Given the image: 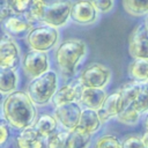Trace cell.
Here are the masks:
<instances>
[{
  "mask_svg": "<svg viewBox=\"0 0 148 148\" xmlns=\"http://www.w3.org/2000/svg\"><path fill=\"white\" fill-rule=\"evenodd\" d=\"M38 106L32 102L25 90H16L1 101V118L14 131L32 127L38 117Z\"/></svg>",
  "mask_w": 148,
  "mask_h": 148,
  "instance_id": "cell-1",
  "label": "cell"
},
{
  "mask_svg": "<svg viewBox=\"0 0 148 148\" xmlns=\"http://www.w3.org/2000/svg\"><path fill=\"white\" fill-rule=\"evenodd\" d=\"M88 45L80 38H67L58 44L53 50V61L60 77L73 79L79 67L88 56Z\"/></svg>",
  "mask_w": 148,
  "mask_h": 148,
  "instance_id": "cell-2",
  "label": "cell"
},
{
  "mask_svg": "<svg viewBox=\"0 0 148 148\" xmlns=\"http://www.w3.org/2000/svg\"><path fill=\"white\" fill-rule=\"evenodd\" d=\"M59 87L60 75L58 71L52 68L45 74L29 80L25 91L37 106H47L52 104Z\"/></svg>",
  "mask_w": 148,
  "mask_h": 148,
  "instance_id": "cell-3",
  "label": "cell"
},
{
  "mask_svg": "<svg viewBox=\"0 0 148 148\" xmlns=\"http://www.w3.org/2000/svg\"><path fill=\"white\" fill-rule=\"evenodd\" d=\"M24 42L29 50L49 53L60 43V30L44 23L35 24L24 37Z\"/></svg>",
  "mask_w": 148,
  "mask_h": 148,
  "instance_id": "cell-4",
  "label": "cell"
},
{
  "mask_svg": "<svg viewBox=\"0 0 148 148\" xmlns=\"http://www.w3.org/2000/svg\"><path fill=\"white\" fill-rule=\"evenodd\" d=\"M77 80L82 87L106 89L112 80V71L102 62H89L80 71Z\"/></svg>",
  "mask_w": 148,
  "mask_h": 148,
  "instance_id": "cell-5",
  "label": "cell"
},
{
  "mask_svg": "<svg viewBox=\"0 0 148 148\" xmlns=\"http://www.w3.org/2000/svg\"><path fill=\"white\" fill-rule=\"evenodd\" d=\"M20 68L29 80L40 76L52 69L50 54L47 52L28 50L22 57Z\"/></svg>",
  "mask_w": 148,
  "mask_h": 148,
  "instance_id": "cell-6",
  "label": "cell"
},
{
  "mask_svg": "<svg viewBox=\"0 0 148 148\" xmlns=\"http://www.w3.org/2000/svg\"><path fill=\"white\" fill-rule=\"evenodd\" d=\"M22 57L17 39L2 32L0 35V69H20Z\"/></svg>",
  "mask_w": 148,
  "mask_h": 148,
  "instance_id": "cell-7",
  "label": "cell"
},
{
  "mask_svg": "<svg viewBox=\"0 0 148 148\" xmlns=\"http://www.w3.org/2000/svg\"><path fill=\"white\" fill-rule=\"evenodd\" d=\"M91 139L90 135L60 128L46 139V148H89Z\"/></svg>",
  "mask_w": 148,
  "mask_h": 148,
  "instance_id": "cell-8",
  "label": "cell"
},
{
  "mask_svg": "<svg viewBox=\"0 0 148 148\" xmlns=\"http://www.w3.org/2000/svg\"><path fill=\"white\" fill-rule=\"evenodd\" d=\"M72 7L73 0H51L47 3L42 23L51 25L59 30L61 28H65L71 21Z\"/></svg>",
  "mask_w": 148,
  "mask_h": 148,
  "instance_id": "cell-9",
  "label": "cell"
},
{
  "mask_svg": "<svg viewBox=\"0 0 148 148\" xmlns=\"http://www.w3.org/2000/svg\"><path fill=\"white\" fill-rule=\"evenodd\" d=\"M128 53L132 59H148V25L140 22L128 37Z\"/></svg>",
  "mask_w": 148,
  "mask_h": 148,
  "instance_id": "cell-10",
  "label": "cell"
},
{
  "mask_svg": "<svg viewBox=\"0 0 148 148\" xmlns=\"http://www.w3.org/2000/svg\"><path fill=\"white\" fill-rule=\"evenodd\" d=\"M83 108L79 102H72L56 106L53 109V116L58 120L60 128L67 131H75L77 127Z\"/></svg>",
  "mask_w": 148,
  "mask_h": 148,
  "instance_id": "cell-11",
  "label": "cell"
},
{
  "mask_svg": "<svg viewBox=\"0 0 148 148\" xmlns=\"http://www.w3.org/2000/svg\"><path fill=\"white\" fill-rule=\"evenodd\" d=\"M99 12L91 0H73L71 21L79 25H92L99 20Z\"/></svg>",
  "mask_w": 148,
  "mask_h": 148,
  "instance_id": "cell-12",
  "label": "cell"
},
{
  "mask_svg": "<svg viewBox=\"0 0 148 148\" xmlns=\"http://www.w3.org/2000/svg\"><path fill=\"white\" fill-rule=\"evenodd\" d=\"M126 104L123 99V96L119 90H116L113 92H110L104 101L102 108L98 110V114L101 117V120L103 124L109 123L112 119H116L117 116L126 109Z\"/></svg>",
  "mask_w": 148,
  "mask_h": 148,
  "instance_id": "cell-13",
  "label": "cell"
},
{
  "mask_svg": "<svg viewBox=\"0 0 148 148\" xmlns=\"http://www.w3.org/2000/svg\"><path fill=\"white\" fill-rule=\"evenodd\" d=\"M34 25L35 24H32L27 18H24V16L13 14L1 23V29L2 32L17 39L25 37Z\"/></svg>",
  "mask_w": 148,
  "mask_h": 148,
  "instance_id": "cell-14",
  "label": "cell"
},
{
  "mask_svg": "<svg viewBox=\"0 0 148 148\" xmlns=\"http://www.w3.org/2000/svg\"><path fill=\"white\" fill-rule=\"evenodd\" d=\"M81 88H82V86L77 79L71 80V81L61 84L53 97V101H52L53 108L62 105V104L72 103V102H79Z\"/></svg>",
  "mask_w": 148,
  "mask_h": 148,
  "instance_id": "cell-15",
  "label": "cell"
},
{
  "mask_svg": "<svg viewBox=\"0 0 148 148\" xmlns=\"http://www.w3.org/2000/svg\"><path fill=\"white\" fill-rule=\"evenodd\" d=\"M102 126H103V123L101 120L98 111L83 108L79 124H77V127L75 128V131L81 133V134L92 136L94 134H96L101 130Z\"/></svg>",
  "mask_w": 148,
  "mask_h": 148,
  "instance_id": "cell-16",
  "label": "cell"
},
{
  "mask_svg": "<svg viewBox=\"0 0 148 148\" xmlns=\"http://www.w3.org/2000/svg\"><path fill=\"white\" fill-rule=\"evenodd\" d=\"M108 95L109 92L106 91V89L82 87L80 91V96H79V103L82 108L92 109V110L98 111L102 108Z\"/></svg>",
  "mask_w": 148,
  "mask_h": 148,
  "instance_id": "cell-17",
  "label": "cell"
},
{
  "mask_svg": "<svg viewBox=\"0 0 148 148\" xmlns=\"http://www.w3.org/2000/svg\"><path fill=\"white\" fill-rule=\"evenodd\" d=\"M14 145L15 148H46V139L32 126L20 131L14 139Z\"/></svg>",
  "mask_w": 148,
  "mask_h": 148,
  "instance_id": "cell-18",
  "label": "cell"
},
{
  "mask_svg": "<svg viewBox=\"0 0 148 148\" xmlns=\"http://www.w3.org/2000/svg\"><path fill=\"white\" fill-rule=\"evenodd\" d=\"M20 82L18 69H0V96L5 97L18 90Z\"/></svg>",
  "mask_w": 148,
  "mask_h": 148,
  "instance_id": "cell-19",
  "label": "cell"
},
{
  "mask_svg": "<svg viewBox=\"0 0 148 148\" xmlns=\"http://www.w3.org/2000/svg\"><path fill=\"white\" fill-rule=\"evenodd\" d=\"M59 124L53 113H42L37 117L34 128L45 139L51 136L53 133H56L59 130Z\"/></svg>",
  "mask_w": 148,
  "mask_h": 148,
  "instance_id": "cell-20",
  "label": "cell"
},
{
  "mask_svg": "<svg viewBox=\"0 0 148 148\" xmlns=\"http://www.w3.org/2000/svg\"><path fill=\"white\" fill-rule=\"evenodd\" d=\"M128 77L139 83H148V59H133L127 67Z\"/></svg>",
  "mask_w": 148,
  "mask_h": 148,
  "instance_id": "cell-21",
  "label": "cell"
},
{
  "mask_svg": "<svg viewBox=\"0 0 148 148\" xmlns=\"http://www.w3.org/2000/svg\"><path fill=\"white\" fill-rule=\"evenodd\" d=\"M47 3H49V1H46V0H32L28 10L23 15L24 18H27L32 24L42 23L44 15H45V12H46Z\"/></svg>",
  "mask_w": 148,
  "mask_h": 148,
  "instance_id": "cell-22",
  "label": "cell"
},
{
  "mask_svg": "<svg viewBox=\"0 0 148 148\" xmlns=\"http://www.w3.org/2000/svg\"><path fill=\"white\" fill-rule=\"evenodd\" d=\"M124 10L133 17L148 15V0H121Z\"/></svg>",
  "mask_w": 148,
  "mask_h": 148,
  "instance_id": "cell-23",
  "label": "cell"
},
{
  "mask_svg": "<svg viewBox=\"0 0 148 148\" xmlns=\"http://www.w3.org/2000/svg\"><path fill=\"white\" fill-rule=\"evenodd\" d=\"M143 83H139V82H135V81H127V82H124L123 86L118 89L123 96V99L126 104V106H130L132 105V103L135 101L140 89H141V86Z\"/></svg>",
  "mask_w": 148,
  "mask_h": 148,
  "instance_id": "cell-24",
  "label": "cell"
},
{
  "mask_svg": "<svg viewBox=\"0 0 148 148\" xmlns=\"http://www.w3.org/2000/svg\"><path fill=\"white\" fill-rule=\"evenodd\" d=\"M142 113L139 112L135 108H133L132 105L127 106L124 111H121L117 118L114 119L116 121H118L119 124L123 125H127V126H134L136 124H139V121L142 119Z\"/></svg>",
  "mask_w": 148,
  "mask_h": 148,
  "instance_id": "cell-25",
  "label": "cell"
},
{
  "mask_svg": "<svg viewBox=\"0 0 148 148\" xmlns=\"http://www.w3.org/2000/svg\"><path fill=\"white\" fill-rule=\"evenodd\" d=\"M94 148H121V140L114 134L106 133L95 140Z\"/></svg>",
  "mask_w": 148,
  "mask_h": 148,
  "instance_id": "cell-26",
  "label": "cell"
},
{
  "mask_svg": "<svg viewBox=\"0 0 148 148\" xmlns=\"http://www.w3.org/2000/svg\"><path fill=\"white\" fill-rule=\"evenodd\" d=\"M132 106L135 108L142 114L148 112V83H145L141 86V89L135 101L132 103Z\"/></svg>",
  "mask_w": 148,
  "mask_h": 148,
  "instance_id": "cell-27",
  "label": "cell"
},
{
  "mask_svg": "<svg viewBox=\"0 0 148 148\" xmlns=\"http://www.w3.org/2000/svg\"><path fill=\"white\" fill-rule=\"evenodd\" d=\"M13 138V128L8 123L0 118V148H5Z\"/></svg>",
  "mask_w": 148,
  "mask_h": 148,
  "instance_id": "cell-28",
  "label": "cell"
},
{
  "mask_svg": "<svg viewBox=\"0 0 148 148\" xmlns=\"http://www.w3.org/2000/svg\"><path fill=\"white\" fill-rule=\"evenodd\" d=\"M121 148H146L141 135L127 134L121 139Z\"/></svg>",
  "mask_w": 148,
  "mask_h": 148,
  "instance_id": "cell-29",
  "label": "cell"
},
{
  "mask_svg": "<svg viewBox=\"0 0 148 148\" xmlns=\"http://www.w3.org/2000/svg\"><path fill=\"white\" fill-rule=\"evenodd\" d=\"M13 14L23 16L31 5L32 0H8Z\"/></svg>",
  "mask_w": 148,
  "mask_h": 148,
  "instance_id": "cell-30",
  "label": "cell"
},
{
  "mask_svg": "<svg viewBox=\"0 0 148 148\" xmlns=\"http://www.w3.org/2000/svg\"><path fill=\"white\" fill-rule=\"evenodd\" d=\"M101 14H108L112 12L116 0H91Z\"/></svg>",
  "mask_w": 148,
  "mask_h": 148,
  "instance_id": "cell-31",
  "label": "cell"
},
{
  "mask_svg": "<svg viewBox=\"0 0 148 148\" xmlns=\"http://www.w3.org/2000/svg\"><path fill=\"white\" fill-rule=\"evenodd\" d=\"M10 15H13V12L8 0H0V24Z\"/></svg>",
  "mask_w": 148,
  "mask_h": 148,
  "instance_id": "cell-32",
  "label": "cell"
},
{
  "mask_svg": "<svg viewBox=\"0 0 148 148\" xmlns=\"http://www.w3.org/2000/svg\"><path fill=\"white\" fill-rule=\"evenodd\" d=\"M141 121H142V127L145 128V131H148V112L142 116Z\"/></svg>",
  "mask_w": 148,
  "mask_h": 148,
  "instance_id": "cell-33",
  "label": "cell"
},
{
  "mask_svg": "<svg viewBox=\"0 0 148 148\" xmlns=\"http://www.w3.org/2000/svg\"><path fill=\"white\" fill-rule=\"evenodd\" d=\"M142 138V141H143V145L146 148H148V131H145V133L141 135Z\"/></svg>",
  "mask_w": 148,
  "mask_h": 148,
  "instance_id": "cell-34",
  "label": "cell"
},
{
  "mask_svg": "<svg viewBox=\"0 0 148 148\" xmlns=\"http://www.w3.org/2000/svg\"><path fill=\"white\" fill-rule=\"evenodd\" d=\"M1 101H2V97L0 96V118H1Z\"/></svg>",
  "mask_w": 148,
  "mask_h": 148,
  "instance_id": "cell-35",
  "label": "cell"
},
{
  "mask_svg": "<svg viewBox=\"0 0 148 148\" xmlns=\"http://www.w3.org/2000/svg\"><path fill=\"white\" fill-rule=\"evenodd\" d=\"M145 22H146V24L148 25V15H147V16H146V18H145Z\"/></svg>",
  "mask_w": 148,
  "mask_h": 148,
  "instance_id": "cell-36",
  "label": "cell"
},
{
  "mask_svg": "<svg viewBox=\"0 0 148 148\" xmlns=\"http://www.w3.org/2000/svg\"><path fill=\"white\" fill-rule=\"evenodd\" d=\"M0 29H1V24H0ZM0 35H1V34H0Z\"/></svg>",
  "mask_w": 148,
  "mask_h": 148,
  "instance_id": "cell-37",
  "label": "cell"
}]
</instances>
